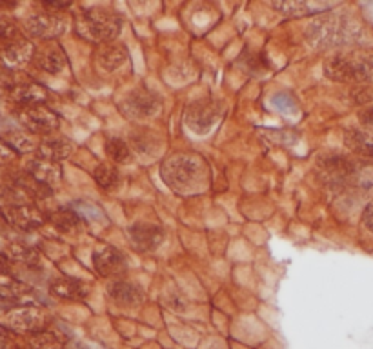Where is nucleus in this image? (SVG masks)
Instances as JSON below:
<instances>
[{
    "label": "nucleus",
    "mask_w": 373,
    "mask_h": 349,
    "mask_svg": "<svg viewBox=\"0 0 373 349\" xmlns=\"http://www.w3.org/2000/svg\"><path fill=\"white\" fill-rule=\"evenodd\" d=\"M49 97V91L39 82H20L9 91V99L18 106H37L44 104Z\"/></svg>",
    "instance_id": "obj_18"
},
{
    "label": "nucleus",
    "mask_w": 373,
    "mask_h": 349,
    "mask_svg": "<svg viewBox=\"0 0 373 349\" xmlns=\"http://www.w3.org/2000/svg\"><path fill=\"white\" fill-rule=\"evenodd\" d=\"M122 29V20L112 9L89 8L75 17V32L84 41L93 44H110L115 42Z\"/></svg>",
    "instance_id": "obj_2"
},
{
    "label": "nucleus",
    "mask_w": 373,
    "mask_h": 349,
    "mask_svg": "<svg viewBox=\"0 0 373 349\" xmlns=\"http://www.w3.org/2000/svg\"><path fill=\"white\" fill-rule=\"evenodd\" d=\"M360 122L373 130V108H366L360 111Z\"/></svg>",
    "instance_id": "obj_38"
},
{
    "label": "nucleus",
    "mask_w": 373,
    "mask_h": 349,
    "mask_svg": "<svg viewBox=\"0 0 373 349\" xmlns=\"http://www.w3.org/2000/svg\"><path fill=\"white\" fill-rule=\"evenodd\" d=\"M223 115V104L215 99H200L186 109V125L193 133L206 135Z\"/></svg>",
    "instance_id": "obj_8"
},
{
    "label": "nucleus",
    "mask_w": 373,
    "mask_h": 349,
    "mask_svg": "<svg viewBox=\"0 0 373 349\" xmlns=\"http://www.w3.org/2000/svg\"><path fill=\"white\" fill-rule=\"evenodd\" d=\"M344 144L346 148L360 157L373 158V130H348L344 133Z\"/></svg>",
    "instance_id": "obj_22"
},
{
    "label": "nucleus",
    "mask_w": 373,
    "mask_h": 349,
    "mask_svg": "<svg viewBox=\"0 0 373 349\" xmlns=\"http://www.w3.org/2000/svg\"><path fill=\"white\" fill-rule=\"evenodd\" d=\"M6 224H8V220H6V217H4V213H2V211H0V233L4 231V228H6Z\"/></svg>",
    "instance_id": "obj_39"
},
{
    "label": "nucleus",
    "mask_w": 373,
    "mask_h": 349,
    "mask_svg": "<svg viewBox=\"0 0 373 349\" xmlns=\"http://www.w3.org/2000/svg\"><path fill=\"white\" fill-rule=\"evenodd\" d=\"M18 124L22 125L24 131L32 135H48L55 133L60 128V116L49 109L46 104L37 106H18L15 111Z\"/></svg>",
    "instance_id": "obj_6"
},
{
    "label": "nucleus",
    "mask_w": 373,
    "mask_h": 349,
    "mask_svg": "<svg viewBox=\"0 0 373 349\" xmlns=\"http://www.w3.org/2000/svg\"><path fill=\"white\" fill-rule=\"evenodd\" d=\"M120 113L126 116V118H137V121H143V118H153V116L159 115L162 111V100L157 93L146 90V88H140V90H135L126 97L119 106Z\"/></svg>",
    "instance_id": "obj_7"
},
{
    "label": "nucleus",
    "mask_w": 373,
    "mask_h": 349,
    "mask_svg": "<svg viewBox=\"0 0 373 349\" xmlns=\"http://www.w3.org/2000/svg\"><path fill=\"white\" fill-rule=\"evenodd\" d=\"M63 336H58L53 331H40L33 335H24L22 342L18 344V349H63Z\"/></svg>",
    "instance_id": "obj_25"
},
{
    "label": "nucleus",
    "mask_w": 373,
    "mask_h": 349,
    "mask_svg": "<svg viewBox=\"0 0 373 349\" xmlns=\"http://www.w3.org/2000/svg\"><path fill=\"white\" fill-rule=\"evenodd\" d=\"M9 256L17 262H22L26 266L37 268L40 264V256L33 247L24 246V244H11L9 246Z\"/></svg>",
    "instance_id": "obj_30"
},
{
    "label": "nucleus",
    "mask_w": 373,
    "mask_h": 349,
    "mask_svg": "<svg viewBox=\"0 0 373 349\" xmlns=\"http://www.w3.org/2000/svg\"><path fill=\"white\" fill-rule=\"evenodd\" d=\"M4 217L9 224L22 231L39 229L46 222V215L32 202H20V204H8L4 207Z\"/></svg>",
    "instance_id": "obj_10"
},
{
    "label": "nucleus",
    "mask_w": 373,
    "mask_h": 349,
    "mask_svg": "<svg viewBox=\"0 0 373 349\" xmlns=\"http://www.w3.org/2000/svg\"><path fill=\"white\" fill-rule=\"evenodd\" d=\"M128 50L126 46L117 44V42H110V44H103L98 48L97 60L100 67H104L106 71H115L122 64L128 60Z\"/></svg>",
    "instance_id": "obj_23"
},
{
    "label": "nucleus",
    "mask_w": 373,
    "mask_h": 349,
    "mask_svg": "<svg viewBox=\"0 0 373 349\" xmlns=\"http://www.w3.org/2000/svg\"><path fill=\"white\" fill-rule=\"evenodd\" d=\"M128 235L129 240L133 242V246L140 251H155L166 238L164 229L157 224H150V222L133 224L128 229Z\"/></svg>",
    "instance_id": "obj_13"
},
{
    "label": "nucleus",
    "mask_w": 373,
    "mask_h": 349,
    "mask_svg": "<svg viewBox=\"0 0 373 349\" xmlns=\"http://www.w3.org/2000/svg\"><path fill=\"white\" fill-rule=\"evenodd\" d=\"M67 20L57 11H44V13H35L26 20L27 33L35 39L46 42H53L60 35L66 33Z\"/></svg>",
    "instance_id": "obj_9"
},
{
    "label": "nucleus",
    "mask_w": 373,
    "mask_h": 349,
    "mask_svg": "<svg viewBox=\"0 0 373 349\" xmlns=\"http://www.w3.org/2000/svg\"><path fill=\"white\" fill-rule=\"evenodd\" d=\"M51 324V315L42 306H22L9 309L4 317V326L17 335H33L46 331Z\"/></svg>",
    "instance_id": "obj_5"
},
{
    "label": "nucleus",
    "mask_w": 373,
    "mask_h": 349,
    "mask_svg": "<svg viewBox=\"0 0 373 349\" xmlns=\"http://www.w3.org/2000/svg\"><path fill=\"white\" fill-rule=\"evenodd\" d=\"M26 173H30L40 184H44L46 188H55L63 182V167L58 162L46 160V158H33L27 162Z\"/></svg>",
    "instance_id": "obj_16"
},
{
    "label": "nucleus",
    "mask_w": 373,
    "mask_h": 349,
    "mask_svg": "<svg viewBox=\"0 0 373 349\" xmlns=\"http://www.w3.org/2000/svg\"><path fill=\"white\" fill-rule=\"evenodd\" d=\"M106 155L115 164H128L131 162V151L129 146L122 139H110L106 142Z\"/></svg>",
    "instance_id": "obj_29"
},
{
    "label": "nucleus",
    "mask_w": 373,
    "mask_h": 349,
    "mask_svg": "<svg viewBox=\"0 0 373 349\" xmlns=\"http://www.w3.org/2000/svg\"><path fill=\"white\" fill-rule=\"evenodd\" d=\"M72 151V140L64 139V137H48V139L40 140L39 149H37V157L46 158V160L60 162L70 157Z\"/></svg>",
    "instance_id": "obj_21"
},
{
    "label": "nucleus",
    "mask_w": 373,
    "mask_h": 349,
    "mask_svg": "<svg viewBox=\"0 0 373 349\" xmlns=\"http://www.w3.org/2000/svg\"><path fill=\"white\" fill-rule=\"evenodd\" d=\"M70 207H73V210L77 211L80 215V219H89V220H103V211L98 210L95 204H91V202H73V204H70Z\"/></svg>",
    "instance_id": "obj_32"
},
{
    "label": "nucleus",
    "mask_w": 373,
    "mask_h": 349,
    "mask_svg": "<svg viewBox=\"0 0 373 349\" xmlns=\"http://www.w3.org/2000/svg\"><path fill=\"white\" fill-rule=\"evenodd\" d=\"M13 345V336L6 326H0V349H9Z\"/></svg>",
    "instance_id": "obj_35"
},
{
    "label": "nucleus",
    "mask_w": 373,
    "mask_h": 349,
    "mask_svg": "<svg viewBox=\"0 0 373 349\" xmlns=\"http://www.w3.org/2000/svg\"><path fill=\"white\" fill-rule=\"evenodd\" d=\"M357 29L348 22L346 18L337 15H326L311 24L308 29V39L315 48H334L353 41Z\"/></svg>",
    "instance_id": "obj_4"
},
{
    "label": "nucleus",
    "mask_w": 373,
    "mask_h": 349,
    "mask_svg": "<svg viewBox=\"0 0 373 349\" xmlns=\"http://www.w3.org/2000/svg\"><path fill=\"white\" fill-rule=\"evenodd\" d=\"M18 39H22V35L18 32L17 24L11 22L9 18H0V50L8 48Z\"/></svg>",
    "instance_id": "obj_31"
},
{
    "label": "nucleus",
    "mask_w": 373,
    "mask_h": 349,
    "mask_svg": "<svg viewBox=\"0 0 373 349\" xmlns=\"http://www.w3.org/2000/svg\"><path fill=\"white\" fill-rule=\"evenodd\" d=\"M325 75L344 84L373 82V57L368 53H335L325 60Z\"/></svg>",
    "instance_id": "obj_3"
},
{
    "label": "nucleus",
    "mask_w": 373,
    "mask_h": 349,
    "mask_svg": "<svg viewBox=\"0 0 373 349\" xmlns=\"http://www.w3.org/2000/svg\"><path fill=\"white\" fill-rule=\"evenodd\" d=\"M362 222H365L366 228L373 233V200L366 206L365 213H362Z\"/></svg>",
    "instance_id": "obj_37"
},
{
    "label": "nucleus",
    "mask_w": 373,
    "mask_h": 349,
    "mask_svg": "<svg viewBox=\"0 0 373 349\" xmlns=\"http://www.w3.org/2000/svg\"><path fill=\"white\" fill-rule=\"evenodd\" d=\"M93 268L100 277H120L126 273V259L115 247L100 246L93 251Z\"/></svg>",
    "instance_id": "obj_11"
},
{
    "label": "nucleus",
    "mask_w": 373,
    "mask_h": 349,
    "mask_svg": "<svg viewBox=\"0 0 373 349\" xmlns=\"http://www.w3.org/2000/svg\"><path fill=\"white\" fill-rule=\"evenodd\" d=\"M208 177L204 158L195 153H175L162 164V179L175 191H200L208 182Z\"/></svg>",
    "instance_id": "obj_1"
},
{
    "label": "nucleus",
    "mask_w": 373,
    "mask_h": 349,
    "mask_svg": "<svg viewBox=\"0 0 373 349\" xmlns=\"http://www.w3.org/2000/svg\"><path fill=\"white\" fill-rule=\"evenodd\" d=\"M2 142L8 144L9 148L13 149L17 155L37 151L40 144L35 140V135L27 133V131H8V133L2 137Z\"/></svg>",
    "instance_id": "obj_26"
},
{
    "label": "nucleus",
    "mask_w": 373,
    "mask_h": 349,
    "mask_svg": "<svg viewBox=\"0 0 373 349\" xmlns=\"http://www.w3.org/2000/svg\"><path fill=\"white\" fill-rule=\"evenodd\" d=\"M17 157H18L17 153L9 148L8 144H4L2 140H0V167L11 164V162H13Z\"/></svg>",
    "instance_id": "obj_34"
},
{
    "label": "nucleus",
    "mask_w": 373,
    "mask_h": 349,
    "mask_svg": "<svg viewBox=\"0 0 373 349\" xmlns=\"http://www.w3.org/2000/svg\"><path fill=\"white\" fill-rule=\"evenodd\" d=\"M273 106L277 109L284 113H294L297 109V104H295V99L289 93H277L273 95V99H271Z\"/></svg>",
    "instance_id": "obj_33"
},
{
    "label": "nucleus",
    "mask_w": 373,
    "mask_h": 349,
    "mask_svg": "<svg viewBox=\"0 0 373 349\" xmlns=\"http://www.w3.org/2000/svg\"><path fill=\"white\" fill-rule=\"evenodd\" d=\"M107 296L117 302L119 306L124 308H137L143 304L144 291L133 282H126V280H113L107 286Z\"/></svg>",
    "instance_id": "obj_17"
},
{
    "label": "nucleus",
    "mask_w": 373,
    "mask_h": 349,
    "mask_svg": "<svg viewBox=\"0 0 373 349\" xmlns=\"http://www.w3.org/2000/svg\"><path fill=\"white\" fill-rule=\"evenodd\" d=\"M35 64L39 69L49 73V75H57L67 66L66 51L63 50V46L57 42H46L40 50L35 51Z\"/></svg>",
    "instance_id": "obj_15"
},
{
    "label": "nucleus",
    "mask_w": 373,
    "mask_h": 349,
    "mask_svg": "<svg viewBox=\"0 0 373 349\" xmlns=\"http://www.w3.org/2000/svg\"><path fill=\"white\" fill-rule=\"evenodd\" d=\"M322 171H325V177L329 180L332 184H342L346 182L350 177L355 174V166L353 162H350L344 157H334L328 158L320 164Z\"/></svg>",
    "instance_id": "obj_24"
},
{
    "label": "nucleus",
    "mask_w": 373,
    "mask_h": 349,
    "mask_svg": "<svg viewBox=\"0 0 373 349\" xmlns=\"http://www.w3.org/2000/svg\"><path fill=\"white\" fill-rule=\"evenodd\" d=\"M49 220H51V224L55 228L64 233H75L82 226V219H80V215L73 207H60V210L53 211L49 215Z\"/></svg>",
    "instance_id": "obj_27"
},
{
    "label": "nucleus",
    "mask_w": 373,
    "mask_h": 349,
    "mask_svg": "<svg viewBox=\"0 0 373 349\" xmlns=\"http://www.w3.org/2000/svg\"><path fill=\"white\" fill-rule=\"evenodd\" d=\"M0 304L9 308H22V306H40L39 296L35 291L26 284L6 278V282L0 284Z\"/></svg>",
    "instance_id": "obj_12"
},
{
    "label": "nucleus",
    "mask_w": 373,
    "mask_h": 349,
    "mask_svg": "<svg viewBox=\"0 0 373 349\" xmlns=\"http://www.w3.org/2000/svg\"><path fill=\"white\" fill-rule=\"evenodd\" d=\"M49 293L63 300H84L89 293V287L79 278L58 277L49 284Z\"/></svg>",
    "instance_id": "obj_19"
},
{
    "label": "nucleus",
    "mask_w": 373,
    "mask_h": 349,
    "mask_svg": "<svg viewBox=\"0 0 373 349\" xmlns=\"http://www.w3.org/2000/svg\"><path fill=\"white\" fill-rule=\"evenodd\" d=\"M273 9L280 11L286 17H310V15H322L335 6L329 2H273Z\"/></svg>",
    "instance_id": "obj_20"
},
{
    "label": "nucleus",
    "mask_w": 373,
    "mask_h": 349,
    "mask_svg": "<svg viewBox=\"0 0 373 349\" xmlns=\"http://www.w3.org/2000/svg\"><path fill=\"white\" fill-rule=\"evenodd\" d=\"M93 179L98 188L107 189V191L117 189L120 186V173L112 164H98L93 171Z\"/></svg>",
    "instance_id": "obj_28"
},
{
    "label": "nucleus",
    "mask_w": 373,
    "mask_h": 349,
    "mask_svg": "<svg viewBox=\"0 0 373 349\" xmlns=\"http://www.w3.org/2000/svg\"><path fill=\"white\" fill-rule=\"evenodd\" d=\"M9 273H11V259L0 253V278H6Z\"/></svg>",
    "instance_id": "obj_36"
},
{
    "label": "nucleus",
    "mask_w": 373,
    "mask_h": 349,
    "mask_svg": "<svg viewBox=\"0 0 373 349\" xmlns=\"http://www.w3.org/2000/svg\"><path fill=\"white\" fill-rule=\"evenodd\" d=\"M35 44L22 36L4 50H0V64L8 69H20L35 58Z\"/></svg>",
    "instance_id": "obj_14"
}]
</instances>
